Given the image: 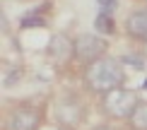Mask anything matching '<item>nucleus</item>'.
<instances>
[{"label": "nucleus", "mask_w": 147, "mask_h": 130, "mask_svg": "<svg viewBox=\"0 0 147 130\" xmlns=\"http://www.w3.org/2000/svg\"><path fill=\"white\" fill-rule=\"evenodd\" d=\"M84 82L92 92H109L118 89L121 84L125 82V72H123V65L118 60H111V58H99L94 63H89V67L84 70Z\"/></svg>", "instance_id": "1"}, {"label": "nucleus", "mask_w": 147, "mask_h": 130, "mask_svg": "<svg viewBox=\"0 0 147 130\" xmlns=\"http://www.w3.org/2000/svg\"><path fill=\"white\" fill-rule=\"evenodd\" d=\"M135 108H138V96H135V92H130V89L118 87V89L109 92V94L104 96V111H106L111 118H130Z\"/></svg>", "instance_id": "2"}, {"label": "nucleus", "mask_w": 147, "mask_h": 130, "mask_svg": "<svg viewBox=\"0 0 147 130\" xmlns=\"http://www.w3.org/2000/svg\"><path fill=\"white\" fill-rule=\"evenodd\" d=\"M109 43L96 34H82L72 41V55L77 60H84V63H94L99 60L104 53H106Z\"/></svg>", "instance_id": "3"}, {"label": "nucleus", "mask_w": 147, "mask_h": 130, "mask_svg": "<svg viewBox=\"0 0 147 130\" xmlns=\"http://www.w3.org/2000/svg\"><path fill=\"white\" fill-rule=\"evenodd\" d=\"M39 111L36 108H29V106H20L15 111H10L7 121H5V128L7 130H36L39 128Z\"/></svg>", "instance_id": "4"}, {"label": "nucleus", "mask_w": 147, "mask_h": 130, "mask_svg": "<svg viewBox=\"0 0 147 130\" xmlns=\"http://www.w3.org/2000/svg\"><path fill=\"white\" fill-rule=\"evenodd\" d=\"M56 118L63 123V125L75 128V125H80L82 118H84V108H82V104H80V101H75V99H65V101L58 104Z\"/></svg>", "instance_id": "5"}, {"label": "nucleus", "mask_w": 147, "mask_h": 130, "mask_svg": "<svg viewBox=\"0 0 147 130\" xmlns=\"http://www.w3.org/2000/svg\"><path fill=\"white\" fill-rule=\"evenodd\" d=\"M125 29H128V34H130V36L147 41V10L130 12L128 20H125Z\"/></svg>", "instance_id": "6"}, {"label": "nucleus", "mask_w": 147, "mask_h": 130, "mask_svg": "<svg viewBox=\"0 0 147 130\" xmlns=\"http://www.w3.org/2000/svg\"><path fill=\"white\" fill-rule=\"evenodd\" d=\"M48 53H51V58L68 60L70 55H72V43L65 39V36H53V39H51V46H48Z\"/></svg>", "instance_id": "7"}, {"label": "nucleus", "mask_w": 147, "mask_h": 130, "mask_svg": "<svg viewBox=\"0 0 147 130\" xmlns=\"http://www.w3.org/2000/svg\"><path fill=\"white\" fill-rule=\"evenodd\" d=\"M133 130H147V101L138 104V108L133 111V116L128 118Z\"/></svg>", "instance_id": "8"}, {"label": "nucleus", "mask_w": 147, "mask_h": 130, "mask_svg": "<svg viewBox=\"0 0 147 130\" xmlns=\"http://www.w3.org/2000/svg\"><path fill=\"white\" fill-rule=\"evenodd\" d=\"M96 29L104 34H111L113 32V24H111V15H96Z\"/></svg>", "instance_id": "9"}, {"label": "nucleus", "mask_w": 147, "mask_h": 130, "mask_svg": "<svg viewBox=\"0 0 147 130\" xmlns=\"http://www.w3.org/2000/svg\"><path fill=\"white\" fill-rule=\"evenodd\" d=\"M96 7H99V15H113L118 7V0H96Z\"/></svg>", "instance_id": "10"}, {"label": "nucleus", "mask_w": 147, "mask_h": 130, "mask_svg": "<svg viewBox=\"0 0 147 130\" xmlns=\"http://www.w3.org/2000/svg\"><path fill=\"white\" fill-rule=\"evenodd\" d=\"M128 60H133V67H138V70H140V67H145V63H142V58H140V55H130V58H128Z\"/></svg>", "instance_id": "11"}, {"label": "nucleus", "mask_w": 147, "mask_h": 130, "mask_svg": "<svg viewBox=\"0 0 147 130\" xmlns=\"http://www.w3.org/2000/svg\"><path fill=\"white\" fill-rule=\"evenodd\" d=\"M94 130H113V128H109V125H99V128H94Z\"/></svg>", "instance_id": "12"}]
</instances>
